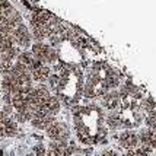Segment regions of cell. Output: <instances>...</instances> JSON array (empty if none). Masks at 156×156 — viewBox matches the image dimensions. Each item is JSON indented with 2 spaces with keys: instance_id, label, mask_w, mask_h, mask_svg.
I'll list each match as a JSON object with an SVG mask.
<instances>
[{
  "instance_id": "6da1fadb",
  "label": "cell",
  "mask_w": 156,
  "mask_h": 156,
  "mask_svg": "<svg viewBox=\"0 0 156 156\" xmlns=\"http://www.w3.org/2000/svg\"><path fill=\"white\" fill-rule=\"evenodd\" d=\"M73 126L83 144H98L107 136L104 111L96 105H82L73 109Z\"/></svg>"
},
{
  "instance_id": "7a4b0ae2",
  "label": "cell",
  "mask_w": 156,
  "mask_h": 156,
  "mask_svg": "<svg viewBox=\"0 0 156 156\" xmlns=\"http://www.w3.org/2000/svg\"><path fill=\"white\" fill-rule=\"evenodd\" d=\"M121 76L115 69L107 64H96L90 69L86 83L83 86V96L88 99H101L109 90L120 86Z\"/></svg>"
},
{
  "instance_id": "3957f363",
  "label": "cell",
  "mask_w": 156,
  "mask_h": 156,
  "mask_svg": "<svg viewBox=\"0 0 156 156\" xmlns=\"http://www.w3.org/2000/svg\"><path fill=\"white\" fill-rule=\"evenodd\" d=\"M19 53L20 50L13 42L12 35L9 32L0 31V73L2 75H6L12 69Z\"/></svg>"
},
{
  "instance_id": "277c9868",
  "label": "cell",
  "mask_w": 156,
  "mask_h": 156,
  "mask_svg": "<svg viewBox=\"0 0 156 156\" xmlns=\"http://www.w3.org/2000/svg\"><path fill=\"white\" fill-rule=\"evenodd\" d=\"M20 23L23 22L19 12L7 0H0V31L10 34Z\"/></svg>"
},
{
  "instance_id": "5b68a950",
  "label": "cell",
  "mask_w": 156,
  "mask_h": 156,
  "mask_svg": "<svg viewBox=\"0 0 156 156\" xmlns=\"http://www.w3.org/2000/svg\"><path fill=\"white\" fill-rule=\"evenodd\" d=\"M31 54L35 60H38L40 63L45 64L48 67L54 66L58 61V53L53 45H50L48 42H38L35 41L31 45Z\"/></svg>"
},
{
  "instance_id": "8992f818",
  "label": "cell",
  "mask_w": 156,
  "mask_h": 156,
  "mask_svg": "<svg viewBox=\"0 0 156 156\" xmlns=\"http://www.w3.org/2000/svg\"><path fill=\"white\" fill-rule=\"evenodd\" d=\"M45 133L51 142H70L72 136L67 124L64 121H58L57 118L45 129Z\"/></svg>"
},
{
  "instance_id": "52a82bcc",
  "label": "cell",
  "mask_w": 156,
  "mask_h": 156,
  "mask_svg": "<svg viewBox=\"0 0 156 156\" xmlns=\"http://www.w3.org/2000/svg\"><path fill=\"white\" fill-rule=\"evenodd\" d=\"M10 35H12V40L16 44V47L19 48L20 51H28L32 45V35L29 32V28L25 23L18 25L10 32Z\"/></svg>"
},
{
  "instance_id": "ba28073f",
  "label": "cell",
  "mask_w": 156,
  "mask_h": 156,
  "mask_svg": "<svg viewBox=\"0 0 156 156\" xmlns=\"http://www.w3.org/2000/svg\"><path fill=\"white\" fill-rule=\"evenodd\" d=\"M117 144H118L124 152L136 149L137 146L140 144L137 130H122L121 133H118V134H117Z\"/></svg>"
},
{
  "instance_id": "9c48e42d",
  "label": "cell",
  "mask_w": 156,
  "mask_h": 156,
  "mask_svg": "<svg viewBox=\"0 0 156 156\" xmlns=\"http://www.w3.org/2000/svg\"><path fill=\"white\" fill-rule=\"evenodd\" d=\"M18 122L12 115L0 109V137H13L18 134Z\"/></svg>"
},
{
  "instance_id": "30bf717a",
  "label": "cell",
  "mask_w": 156,
  "mask_h": 156,
  "mask_svg": "<svg viewBox=\"0 0 156 156\" xmlns=\"http://www.w3.org/2000/svg\"><path fill=\"white\" fill-rule=\"evenodd\" d=\"M75 146L70 142H50L45 153L47 156H70Z\"/></svg>"
},
{
  "instance_id": "8fae6325",
  "label": "cell",
  "mask_w": 156,
  "mask_h": 156,
  "mask_svg": "<svg viewBox=\"0 0 156 156\" xmlns=\"http://www.w3.org/2000/svg\"><path fill=\"white\" fill-rule=\"evenodd\" d=\"M101 104L107 111H118V109L121 108V96H120L118 89L107 92L101 98Z\"/></svg>"
},
{
  "instance_id": "7c38bea8",
  "label": "cell",
  "mask_w": 156,
  "mask_h": 156,
  "mask_svg": "<svg viewBox=\"0 0 156 156\" xmlns=\"http://www.w3.org/2000/svg\"><path fill=\"white\" fill-rule=\"evenodd\" d=\"M99 156H121L118 152H117L115 149H111V147H108V149H104L99 153Z\"/></svg>"
},
{
  "instance_id": "4fadbf2b",
  "label": "cell",
  "mask_w": 156,
  "mask_h": 156,
  "mask_svg": "<svg viewBox=\"0 0 156 156\" xmlns=\"http://www.w3.org/2000/svg\"><path fill=\"white\" fill-rule=\"evenodd\" d=\"M0 156H2V152H0Z\"/></svg>"
},
{
  "instance_id": "5bb4252c",
  "label": "cell",
  "mask_w": 156,
  "mask_h": 156,
  "mask_svg": "<svg viewBox=\"0 0 156 156\" xmlns=\"http://www.w3.org/2000/svg\"><path fill=\"white\" fill-rule=\"evenodd\" d=\"M155 156H156V155H155Z\"/></svg>"
}]
</instances>
